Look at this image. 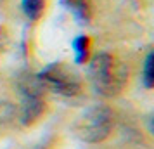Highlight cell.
Instances as JSON below:
<instances>
[{
    "instance_id": "cell-10",
    "label": "cell",
    "mask_w": 154,
    "mask_h": 149,
    "mask_svg": "<svg viewBox=\"0 0 154 149\" xmlns=\"http://www.w3.org/2000/svg\"><path fill=\"white\" fill-rule=\"evenodd\" d=\"M4 43H5V31L0 28V49L4 47Z\"/></svg>"
},
{
    "instance_id": "cell-3",
    "label": "cell",
    "mask_w": 154,
    "mask_h": 149,
    "mask_svg": "<svg viewBox=\"0 0 154 149\" xmlns=\"http://www.w3.org/2000/svg\"><path fill=\"white\" fill-rule=\"evenodd\" d=\"M36 78L40 80V83L43 85V88H50L54 92L66 95V97H73L82 90V83L78 75L73 70H69L66 64L54 63L45 66Z\"/></svg>"
},
{
    "instance_id": "cell-4",
    "label": "cell",
    "mask_w": 154,
    "mask_h": 149,
    "mask_svg": "<svg viewBox=\"0 0 154 149\" xmlns=\"http://www.w3.org/2000/svg\"><path fill=\"white\" fill-rule=\"evenodd\" d=\"M45 104L42 101V95H23V106H21V123L23 125H29L33 123L36 118H40V114L43 113Z\"/></svg>"
},
{
    "instance_id": "cell-1",
    "label": "cell",
    "mask_w": 154,
    "mask_h": 149,
    "mask_svg": "<svg viewBox=\"0 0 154 149\" xmlns=\"http://www.w3.org/2000/svg\"><path fill=\"white\" fill-rule=\"evenodd\" d=\"M90 78L95 92L102 95H116L125 87L128 70L114 56L99 52L90 59Z\"/></svg>"
},
{
    "instance_id": "cell-9",
    "label": "cell",
    "mask_w": 154,
    "mask_h": 149,
    "mask_svg": "<svg viewBox=\"0 0 154 149\" xmlns=\"http://www.w3.org/2000/svg\"><path fill=\"white\" fill-rule=\"evenodd\" d=\"M16 109L12 104H7V102H0V123L2 121H9L12 116H14Z\"/></svg>"
},
{
    "instance_id": "cell-5",
    "label": "cell",
    "mask_w": 154,
    "mask_h": 149,
    "mask_svg": "<svg viewBox=\"0 0 154 149\" xmlns=\"http://www.w3.org/2000/svg\"><path fill=\"white\" fill-rule=\"evenodd\" d=\"M63 4L68 7L69 12H73V16L76 17L80 23H87L90 21L92 17V7L88 0H63Z\"/></svg>"
},
{
    "instance_id": "cell-6",
    "label": "cell",
    "mask_w": 154,
    "mask_h": 149,
    "mask_svg": "<svg viewBox=\"0 0 154 149\" xmlns=\"http://www.w3.org/2000/svg\"><path fill=\"white\" fill-rule=\"evenodd\" d=\"M88 49H90V42L87 36H76L73 40V50H75V61L76 64H83L88 59Z\"/></svg>"
},
{
    "instance_id": "cell-2",
    "label": "cell",
    "mask_w": 154,
    "mask_h": 149,
    "mask_svg": "<svg viewBox=\"0 0 154 149\" xmlns=\"http://www.w3.org/2000/svg\"><path fill=\"white\" fill-rule=\"evenodd\" d=\"M114 125V116L107 106H92L87 111L80 114V118L75 121L73 130L78 139L85 142H102L111 134Z\"/></svg>"
},
{
    "instance_id": "cell-7",
    "label": "cell",
    "mask_w": 154,
    "mask_h": 149,
    "mask_svg": "<svg viewBox=\"0 0 154 149\" xmlns=\"http://www.w3.org/2000/svg\"><path fill=\"white\" fill-rule=\"evenodd\" d=\"M45 9V0H23V11L31 21L38 19Z\"/></svg>"
},
{
    "instance_id": "cell-8",
    "label": "cell",
    "mask_w": 154,
    "mask_h": 149,
    "mask_svg": "<svg viewBox=\"0 0 154 149\" xmlns=\"http://www.w3.org/2000/svg\"><path fill=\"white\" fill-rule=\"evenodd\" d=\"M154 54L149 52L146 57V63H144V85L147 88H152L154 85Z\"/></svg>"
}]
</instances>
